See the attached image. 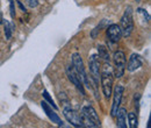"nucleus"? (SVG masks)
<instances>
[{"instance_id":"f257e3e1","label":"nucleus","mask_w":151,"mask_h":128,"mask_svg":"<svg viewBox=\"0 0 151 128\" xmlns=\"http://www.w3.org/2000/svg\"><path fill=\"white\" fill-rule=\"evenodd\" d=\"M100 82L102 92L106 99H109L113 92V70L109 65V62H105L102 67V71H100Z\"/></svg>"},{"instance_id":"f03ea898","label":"nucleus","mask_w":151,"mask_h":128,"mask_svg":"<svg viewBox=\"0 0 151 128\" xmlns=\"http://www.w3.org/2000/svg\"><path fill=\"white\" fill-rule=\"evenodd\" d=\"M80 115L83 118V121H84L86 128H101V122H100L99 115L92 106H90V105L84 106L81 108Z\"/></svg>"},{"instance_id":"7ed1b4c3","label":"nucleus","mask_w":151,"mask_h":128,"mask_svg":"<svg viewBox=\"0 0 151 128\" xmlns=\"http://www.w3.org/2000/svg\"><path fill=\"white\" fill-rule=\"evenodd\" d=\"M72 67L75 69L76 73L78 74L79 79L81 80L83 85H85L87 89H92V86L90 85V82H88V77H87L86 71H85V68H84L83 58H81L79 53H75L72 55Z\"/></svg>"},{"instance_id":"20e7f679","label":"nucleus","mask_w":151,"mask_h":128,"mask_svg":"<svg viewBox=\"0 0 151 128\" xmlns=\"http://www.w3.org/2000/svg\"><path fill=\"white\" fill-rule=\"evenodd\" d=\"M120 28H121V32H122V36H130V34L132 33V29H134V19H132V7H128L124 11V13L121 18Z\"/></svg>"},{"instance_id":"39448f33","label":"nucleus","mask_w":151,"mask_h":128,"mask_svg":"<svg viewBox=\"0 0 151 128\" xmlns=\"http://www.w3.org/2000/svg\"><path fill=\"white\" fill-rule=\"evenodd\" d=\"M63 114L65 116V119L68 120V122L71 124V126H73L76 128H86L81 115H79V113L75 111L73 108H71L70 105L64 106L63 108Z\"/></svg>"},{"instance_id":"423d86ee","label":"nucleus","mask_w":151,"mask_h":128,"mask_svg":"<svg viewBox=\"0 0 151 128\" xmlns=\"http://www.w3.org/2000/svg\"><path fill=\"white\" fill-rule=\"evenodd\" d=\"M114 62V71L113 76L115 78H121L126 71V64H127V58L123 51H115L113 55Z\"/></svg>"},{"instance_id":"0eeeda50","label":"nucleus","mask_w":151,"mask_h":128,"mask_svg":"<svg viewBox=\"0 0 151 128\" xmlns=\"http://www.w3.org/2000/svg\"><path fill=\"white\" fill-rule=\"evenodd\" d=\"M90 73H91V79L93 82L96 98L100 99L98 97V92H96V89L99 86V82H100V61H99L98 55H92L90 57Z\"/></svg>"},{"instance_id":"6e6552de","label":"nucleus","mask_w":151,"mask_h":128,"mask_svg":"<svg viewBox=\"0 0 151 128\" xmlns=\"http://www.w3.org/2000/svg\"><path fill=\"white\" fill-rule=\"evenodd\" d=\"M66 74H68V78L70 79V82L75 85L76 88H77V90L80 92L83 95L85 94V90H84V85H83V83H81V80L79 79V77H78V74L76 73L75 69H73V67L72 65H68L66 67Z\"/></svg>"},{"instance_id":"1a4fd4ad","label":"nucleus","mask_w":151,"mask_h":128,"mask_svg":"<svg viewBox=\"0 0 151 128\" xmlns=\"http://www.w3.org/2000/svg\"><path fill=\"white\" fill-rule=\"evenodd\" d=\"M123 86L122 85H116L114 89V99H113V105H112V116H116V113L120 108L121 105V100H122V95H123Z\"/></svg>"},{"instance_id":"9d476101","label":"nucleus","mask_w":151,"mask_h":128,"mask_svg":"<svg viewBox=\"0 0 151 128\" xmlns=\"http://www.w3.org/2000/svg\"><path fill=\"white\" fill-rule=\"evenodd\" d=\"M107 37H108V40L111 42L117 43L122 37V32H121L120 25L112 23L111 26H108V28H107Z\"/></svg>"},{"instance_id":"9b49d317","label":"nucleus","mask_w":151,"mask_h":128,"mask_svg":"<svg viewBox=\"0 0 151 128\" xmlns=\"http://www.w3.org/2000/svg\"><path fill=\"white\" fill-rule=\"evenodd\" d=\"M143 64V59L142 57L138 55V54H132L130 57H129V61H128V64H126L128 71L130 72H134L136 71L137 69H139Z\"/></svg>"},{"instance_id":"f8f14e48","label":"nucleus","mask_w":151,"mask_h":128,"mask_svg":"<svg viewBox=\"0 0 151 128\" xmlns=\"http://www.w3.org/2000/svg\"><path fill=\"white\" fill-rule=\"evenodd\" d=\"M41 104H42L43 110L45 111V113H47L48 118H49L52 122H55V124H57V125H59V124L62 122V120H60V118H59L56 113H55V111L51 110V107H50V106H48V104H47L45 101H42Z\"/></svg>"},{"instance_id":"ddd939ff","label":"nucleus","mask_w":151,"mask_h":128,"mask_svg":"<svg viewBox=\"0 0 151 128\" xmlns=\"http://www.w3.org/2000/svg\"><path fill=\"white\" fill-rule=\"evenodd\" d=\"M117 128H127V111L126 108H119L117 113Z\"/></svg>"},{"instance_id":"4468645a","label":"nucleus","mask_w":151,"mask_h":128,"mask_svg":"<svg viewBox=\"0 0 151 128\" xmlns=\"http://www.w3.org/2000/svg\"><path fill=\"white\" fill-rule=\"evenodd\" d=\"M98 57H100L105 62H109V59H111L109 53L105 46H98Z\"/></svg>"},{"instance_id":"2eb2a0df","label":"nucleus","mask_w":151,"mask_h":128,"mask_svg":"<svg viewBox=\"0 0 151 128\" xmlns=\"http://www.w3.org/2000/svg\"><path fill=\"white\" fill-rule=\"evenodd\" d=\"M128 121H129V127L130 128H138V119L135 113L128 114Z\"/></svg>"},{"instance_id":"dca6fc26","label":"nucleus","mask_w":151,"mask_h":128,"mask_svg":"<svg viewBox=\"0 0 151 128\" xmlns=\"http://www.w3.org/2000/svg\"><path fill=\"white\" fill-rule=\"evenodd\" d=\"M5 35H6V38H7V40H9L11 36H12V29H11L8 22H5Z\"/></svg>"},{"instance_id":"f3484780","label":"nucleus","mask_w":151,"mask_h":128,"mask_svg":"<svg viewBox=\"0 0 151 128\" xmlns=\"http://www.w3.org/2000/svg\"><path fill=\"white\" fill-rule=\"evenodd\" d=\"M43 95H44V98H45V99H47V100H48V101L50 103V105H51V106L54 107V110H57V106H56V105H55V103H54V100H52V99L50 98V95L48 94V92L45 91V90L43 91Z\"/></svg>"},{"instance_id":"a211bd4d","label":"nucleus","mask_w":151,"mask_h":128,"mask_svg":"<svg viewBox=\"0 0 151 128\" xmlns=\"http://www.w3.org/2000/svg\"><path fill=\"white\" fill-rule=\"evenodd\" d=\"M26 2L30 8H35L38 5V0H26Z\"/></svg>"},{"instance_id":"6ab92c4d","label":"nucleus","mask_w":151,"mask_h":128,"mask_svg":"<svg viewBox=\"0 0 151 128\" xmlns=\"http://www.w3.org/2000/svg\"><path fill=\"white\" fill-rule=\"evenodd\" d=\"M11 17L14 19L15 18V8H14V1L11 0Z\"/></svg>"},{"instance_id":"aec40b11","label":"nucleus","mask_w":151,"mask_h":128,"mask_svg":"<svg viewBox=\"0 0 151 128\" xmlns=\"http://www.w3.org/2000/svg\"><path fill=\"white\" fill-rule=\"evenodd\" d=\"M58 126H59V128H72L71 126H70V125H68V124H64V122H60Z\"/></svg>"},{"instance_id":"412c9836","label":"nucleus","mask_w":151,"mask_h":128,"mask_svg":"<svg viewBox=\"0 0 151 128\" xmlns=\"http://www.w3.org/2000/svg\"><path fill=\"white\" fill-rule=\"evenodd\" d=\"M17 1H18V5H19L20 9H21L22 12H26V8H24V7H23V5L21 4V1H20V0H17Z\"/></svg>"}]
</instances>
